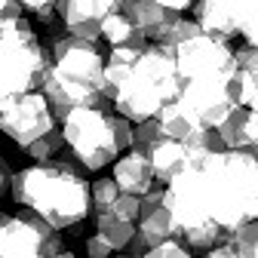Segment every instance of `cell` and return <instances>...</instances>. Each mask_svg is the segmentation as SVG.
Instances as JSON below:
<instances>
[{"label": "cell", "mask_w": 258, "mask_h": 258, "mask_svg": "<svg viewBox=\"0 0 258 258\" xmlns=\"http://www.w3.org/2000/svg\"><path fill=\"white\" fill-rule=\"evenodd\" d=\"M10 197L16 206L46 218L55 231H64L92 212V181L86 178L77 157L68 151L13 172Z\"/></svg>", "instance_id": "obj_1"}, {"label": "cell", "mask_w": 258, "mask_h": 258, "mask_svg": "<svg viewBox=\"0 0 258 258\" xmlns=\"http://www.w3.org/2000/svg\"><path fill=\"white\" fill-rule=\"evenodd\" d=\"M52 61L43 71L40 89L49 99L52 111L58 114V120L74 111V108H86V105H108L105 102V58L92 40H80L74 34H61L58 40H52L49 46Z\"/></svg>", "instance_id": "obj_2"}, {"label": "cell", "mask_w": 258, "mask_h": 258, "mask_svg": "<svg viewBox=\"0 0 258 258\" xmlns=\"http://www.w3.org/2000/svg\"><path fill=\"white\" fill-rule=\"evenodd\" d=\"M61 133L64 145L77 157V163L86 172H99L102 166L114 163L120 157L114 129H111V114L99 105L74 108L61 117Z\"/></svg>", "instance_id": "obj_3"}, {"label": "cell", "mask_w": 258, "mask_h": 258, "mask_svg": "<svg viewBox=\"0 0 258 258\" xmlns=\"http://www.w3.org/2000/svg\"><path fill=\"white\" fill-rule=\"evenodd\" d=\"M52 52L40 40H13L0 34V114L25 92L40 89L43 71L49 68Z\"/></svg>", "instance_id": "obj_4"}, {"label": "cell", "mask_w": 258, "mask_h": 258, "mask_svg": "<svg viewBox=\"0 0 258 258\" xmlns=\"http://www.w3.org/2000/svg\"><path fill=\"white\" fill-rule=\"evenodd\" d=\"M175 61H178L181 83L200 77H231L237 71L234 46L228 43V37H215L206 31L175 46Z\"/></svg>", "instance_id": "obj_5"}, {"label": "cell", "mask_w": 258, "mask_h": 258, "mask_svg": "<svg viewBox=\"0 0 258 258\" xmlns=\"http://www.w3.org/2000/svg\"><path fill=\"white\" fill-rule=\"evenodd\" d=\"M55 120H58V114L52 111L43 89H31L0 114V129H4V136H10L25 151L40 136H46L49 129H55Z\"/></svg>", "instance_id": "obj_6"}, {"label": "cell", "mask_w": 258, "mask_h": 258, "mask_svg": "<svg viewBox=\"0 0 258 258\" xmlns=\"http://www.w3.org/2000/svg\"><path fill=\"white\" fill-rule=\"evenodd\" d=\"M234 77V74H231ZM231 77H200V80H184L178 99L203 120V126L218 129L231 117L234 108H240L231 95Z\"/></svg>", "instance_id": "obj_7"}, {"label": "cell", "mask_w": 258, "mask_h": 258, "mask_svg": "<svg viewBox=\"0 0 258 258\" xmlns=\"http://www.w3.org/2000/svg\"><path fill=\"white\" fill-rule=\"evenodd\" d=\"M55 228L37 212L0 215V258H43V240Z\"/></svg>", "instance_id": "obj_8"}, {"label": "cell", "mask_w": 258, "mask_h": 258, "mask_svg": "<svg viewBox=\"0 0 258 258\" xmlns=\"http://www.w3.org/2000/svg\"><path fill=\"white\" fill-rule=\"evenodd\" d=\"M163 105H169L166 89L160 86V83H154L148 74H142L139 71V61H136V71L117 86V95H114L117 114L129 117L133 123H142L148 117H157L160 111H163Z\"/></svg>", "instance_id": "obj_9"}, {"label": "cell", "mask_w": 258, "mask_h": 258, "mask_svg": "<svg viewBox=\"0 0 258 258\" xmlns=\"http://www.w3.org/2000/svg\"><path fill=\"white\" fill-rule=\"evenodd\" d=\"M123 0H61L58 16L64 22V31L80 40H102V22L120 10Z\"/></svg>", "instance_id": "obj_10"}, {"label": "cell", "mask_w": 258, "mask_h": 258, "mask_svg": "<svg viewBox=\"0 0 258 258\" xmlns=\"http://www.w3.org/2000/svg\"><path fill=\"white\" fill-rule=\"evenodd\" d=\"M111 166H114V178H117L120 190H126V194H139V197H145V194L157 184L154 169H151V157L142 154V151L129 148V154L117 157Z\"/></svg>", "instance_id": "obj_11"}, {"label": "cell", "mask_w": 258, "mask_h": 258, "mask_svg": "<svg viewBox=\"0 0 258 258\" xmlns=\"http://www.w3.org/2000/svg\"><path fill=\"white\" fill-rule=\"evenodd\" d=\"M218 139L231 151H255L258 148V114L252 108H234L231 117L218 126Z\"/></svg>", "instance_id": "obj_12"}, {"label": "cell", "mask_w": 258, "mask_h": 258, "mask_svg": "<svg viewBox=\"0 0 258 258\" xmlns=\"http://www.w3.org/2000/svg\"><path fill=\"white\" fill-rule=\"evenodd\" d=\"M148 157H151V169H154L157 184H169L190 166V154H187L184 142H175V139L160 142Z\"/></svg>", "instance_id": "obj_13"}, {"label": "cell", "mask_w": 258, "mask_h": 258, "mask_svg": "<svg viewBox=\"0 0 258 258\" xmlns=\"http://www.w3.org/2000/svg\"><path fill=\"white\" fill-rule=\"evenodd\" d=\"M120 10L133 19V25L142 31L145 37H151V40H154L160 31H163V25L175 16L172 10H166L163 4H160V0H123Z\"/></svg>", "instance_id": "obj_14"}, {"label": "cell", "mask_w": 258, "mask_h": 258, "mask_svg": "<svg viewBox=\"0 0 258 258\" xmlns=\"http://www.w3.org/2000/svg\"><path fill=\"white\" fill-rule=\"evenodd\" d=\"M139 237L148 243V249L178 237V221H175L172 209L163 203V206H157L151 212H142L139 215Z\"/></svg>", "instance_id": "obj_15"}, {"label": "cell", "mask_w": 258, "mask_h": 258, "mask_svg": "<svg viewBox=\"0 0 258 258\" xmlns=\"http://www.w3.org/2000/svg\"><path fill=\"white\" fill-rule=\"evenodd\" d=\"M157 117H160V123H163V133L169 139H175V142H187L197 129H203V120L194 114L181 99L163 105V111H160Z\"/></svg>", "instance_id": "obj_16"}, {"label": "cell", "mask_w": 258, "mask_h": 258, "mask_svg": "<svg viewBox=\"0 0 258 258\" xmlns=\"http://www.w3.org/2000/svg\"><path fill=\"white\" fill-rule=\"evenodd\" d=\"M102 40H108L111 46H126V43H133V46H148V43H151V37H145L123 10L111 13V16L102 22Z\"/></svg>", "instance_id": "obj_17"}, {"label": "cell", "mask_w": 258, "mask_h": 258, "mask_svg": "<svg viewBox=\"0 0 258 258\" xmlns=\"http://www.w3.org/2000/svg\"><path fill=\"white\" fill-rule=\"evenodd\" d=\"M95 234H99L114 252H120L139 234V228H136V221H129V218H120L114 212H102V215H95Z\"/></svg>", "instance_id": "obj_18"}, {"label": "cell", "mask_w": 258, "mask_h": 258, "mask_svg": "<svg viewBox=\"0 0 258 258\" xmlns=\"http://www.w3.org/2000/svg\"><path fill=\"white\" fill-rule=\"evenodd\" d=\"M178 237H181L194 252H209V249H215V246H221V243H228V240H231V231H224L218 221H206V224H197V228L181 231Z\"/></svg>", "instance_id": "obj_19"}, {"label": "cell", "mask_w": 258, "mask_h": 258, "mask_svg": "<svg viewBox=\"0 0 258 258\" xmlns=\"http://www.w3.org/2000/svg\"><path fill=\"white\" fill-rule=\"evenodd\" d=\"M169 136L163 133V123L160 117H148L142 123H136V136H133V151H142V154H151L160 142H166Z\"/></svg>", "instance_id": "obj_20"}, {"label": "cell", "mask_w": 258, "mask_h": 258, "mask_svg": "<svg viewBox=\"0 0 258 258\" xmlns=\"http://www.w3.org/2000/svg\"><path fill=\"white\" fill-rule=\"evenodd\" d=\"M64 148H68V145H64V133H61V129H49V133H46V136H40L34 145H28V148H25V154H28L31 160H37V163H43V160L58 157Z\"/></svg>", "instance_id": "obj_21"}, {"label": "cell", "mask_w": 258, "mask_h": 258, "mask_svg": "<svg viewBox=\"0 0 258 258\" xmlns=\"http://www.w3.org/2000/svg\"><path fill=\"white\" fill-rule=\"evenodd\" d=\"M120 194H123V190H120V184H117L114 175H111V178H95V181H92V209H95V215L111 212Z\"/></svg>", "instance_id": "obj_22"}, {"label": "cell", "mask_w": 258, "mask_h": 258, "mask_svg": "<svg viewBox=\"0 0 258 258\" xmlns=\"http://www.w3.org/2000/svg\"><path fill=\"white\" fill-rule=\"evenodd\" d=\"M19 4H22L25 13H31L40 25H49V22H55V10H58L61 0H19Z\"/></svg>", "instance_id": "obj_23"}, {"label": "cell", "mask_w": 258, "mask_h": 258, "mask_svg": "<svg viewBox=\"0 0 258 258\" xmlns=\"http://www.w3.org/2000/svg\"><path fill=\"white\" fill-rule=\"evenodd\" d=\"M111 129H114V139H117V148L126 151L133 148V136H136V123L123 117V114H111Z\"/></svg>", "instance_id": "obj_24"}, {"label": "cell", "mask_w": 258, "mask_h": 258, "mask_svg": "<svg viewBox=\"0 0 258 258\" xmlns=\"http://www.w3.org/2000/svg\"><path fill=\"white\" fill-rule=\"evenodd\" d=\"M234 58H237V71H243L252 80H258V46L243 43L240 49H234Z\"/></svg>", "instance_id": "obj_25"}, {"label": "cell", "mask_w": 258, "mask_h": 258, "mask_svg": "<svg viewBox=\"0 0 258 258\" xmlns=\"http://www.w3.org/2000/svg\"><path fill=\"white\" fill-rule=\"evenodd\" d=\"M145 258H194V255H190V249L184 243H178V237H172V240L160 243V246H151L145 252Z\"/></svg>", "instance_id": "obj_26"}, {"label": "cell", "mask_w": 258, "mask_h": 258, "mask_svg": "<svg viewBox=\"0 0 258 258\" xmlns=\"http://www.w3.org/2000/svg\"><path fill=\"white\" fill-rule=\"evenodd\" d=\"M114 215H120V218H129V221H136L139 215H142V197L139 194H120L117 197V203H114V209H111Z\"/></svg>", "instance_id": "obj_27"}, {"label": "cell", "mask_w": 258, "mask_h": 258, "mask_svg": "<svg viewBox=\"0 0 258 258\" xmlns=\"http://www.w3.org/2000/svg\"><path fill=\"white\" fill-rule=\"evenodd\" d=\"M240 34H243L246 43L258 46V0L252 4V10L246 13V19H243V25H240Z\"/></svg>", "instance_id": "obj_28"}, {"label": "cell", "mask_w": 258, "mask_h": 258, "mask_svg": "<svg viewBox=\"0 0 258 258\" xmlns=\"http://www.w3.org/2000/svg\"><path fill=\"white\" fill-rule=\"evenodd\" d=\"M111 246L99 237V234H92V237H86V255L89 258H111Z\"/></svg>", "instance_id": "obj_29"}, {"label": "cell", "mask_w": 258, "mask_h": 258, "mask_svg": "<svg viewBox=\"0 0 258 258\" xmlns=\"http://www.w3.org/2000/svg\"><path fill=\"white\" fill-rule=\"evenodd\" d=\"M58 252H64V243H61V234L55 231V234H49V237L43 240V258H52V255H58Z\"/></svg>", "instance_id": "obj_30"}, {"label": "cell", "mask_w": 258, "mask_h": 258, "mask_svg": "<svg viewBox=\"0 0 258 258\" xmlns=\"http://www.w3.org/2000/svg\"><path fill=\"white\" fill-rule=\"evenodd\" d=\"M206 258H243L231 243H221V246H215V249H209L206 252Z\"/></svg>", "instance_id": "obj_31"}, {"label": "cell", "mask_w": 258, "mask_h": 258, "mask_svg": "<svg viewBox=\"0 0 258 258\" xmlns=\"http://www.w3.org/2000/svg\"><path fill=\"white\" fill-rule=\"evenodd\" d=\"M10 178H13V169H10V160L0 157V197H4V190L10 187Z\"/></svg>", "instance_id": "obj_32"}, {"label": "cell", "mask_w": 258, "mask_h": 258, "mask_svg": "<svg viewBox=\"0 0 258 258\" xmlns=\"http://www.w3.org/2000/svg\"><path fill=\"white\" fill-rule=\"evenodd\" d=\"M160 4H163L166 10H172V13H184V10H190L194 4H197V0H160Z\"/></svg>", "instance_id": "obj_33"}, {"label": "cell", "mask_w": 258, "mask_h": 258, "mask_svg": "<svg viewBox=\"0 0 258 258\" xmlns=\"http://www.w3.org/2000/svg\"><path fill=\"white\" fill-rule=\"evenodd\" d=\"M249 108L258 114V86H255V95H252V102H249Z\"/></svg>", "instance_id": "obj_34"}, {"label": "cell", "mask_w": 258, "mask_h": 258, "mask_svg": "<svg viewBox=\"0 0 258 258\" xmlns=\"http://www.w3.org/2000/svg\"><path fill=\"white\" fill-rule=\"evenodd\" d=\"M52 258H77L74 252H68V249H64V252H58V255H52Z\"/></svg>", "instance_id": "obj_35"}, {"label": "cell", "mask_w": 258, "mask_h": 258, "mask_svg": "<svg viewBox=\"0 0 258 258\" xmlns=\"http://www.w3.org/2000/svg\"><path fill=\"white\" fill-rule=\"evenodd\" d=\"M117 258H145V255H133V252H129V255H117Z\"/></svg>", "instance_id": "obj_36"}]
</instances>
